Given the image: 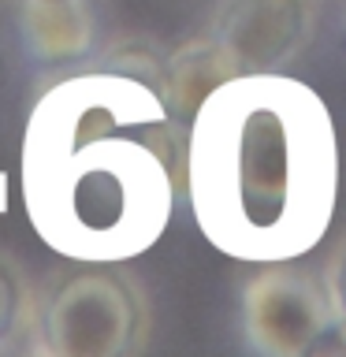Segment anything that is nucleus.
Returning <instances> with one entry per match:
<instances>
[{
	"label": "nucleus",
	"instance_id": "f257e3e1",
	"mask_svg": "<svg viewBox=\"0 0 346 357\" xmlns=\"http://www.w3.org/2000/svg\"><path fill=\"white\" fill-rule=\"evenodd\" d=\"M19 175L30 227L49 250L123 264L153 250L186 194V123L145 78L82 67L33 100Z\"/></svg>",
	"mask_w": 346,
	"mask_h": 357
},
{
	"label": "nucleus",
	"instance_id": "f03ea898",
	"mask_svg": "<svg viewBox=\"0 0 346 357\" xmlns=\"http://www.w3.org/2000/svg\"><path fill=\"white\" fill-rule=\"evenodd\" d=\"M186 197L201 234L253 264L317 250L339 201L328 105L279 71L223 82L186 130Z\"/></svg>",
	"mask_w": 346,
	"mask_h": 357
},
{
	"label": "nucleus",
	"instance_id": "7ed1b4c3",
	"mask_svg": "<svg viewBox=\"0 0 346 357\" xmlns=\"http://www.w3.org/2000/svg\"><path fill=\"white\" fill-rule=\"evenodd\" d=\"M33 331L52 357H130L149 339V301L119 261H75L45 290Z\"/></svg>",
	"mask_w": 346,
	"mask_h": 357
},
{
	"label": "nucleus",
	"instance_id": "20e7f679",
	"mask_svg": "<svg viewBox=\"0 0 346 357\" xmlns=\"http://www.w3.org/2000/svg\"><path fill=\"white\" fill-rule=\"evenodd\" d=\"M335 335L324 275L290 261L261 264L242 287V339L261 357H306Z\"/></svg>",
	"mask_w": 346,
	"mask_h": 357
},
{
	"label": "nucleus",
	"instance_id": "39448f33",
	"mask_svg": "<svg viewBox=\"0 0 346 357\" xmlns=\"http://www.w3.org/2000/svg\"><path fill=\"white\" fill-rule=\"evenodd\" d=\"M209 33L242 71H283L313 38V8L309 0H220Z\"/></svg>",
	"mask_w": 346,
	"mask_h": 357
},
{
	"label": "nucleus",
	"instance_id": "423d86ee",
	"mask_svg": "<svg viewBox=\"0 0 346 357\" xmlns=\"http://www.w3.org/2000/svg\"><path fill=\"white\" fill-rule=\"evenodd\" d=\"M22 45L41 63L86 60L97 45V15L89 0H22L15 4Z\"/></svg>",
	"mask_w": 346,
	"mask_h": 357
},
{
	"label": "nucleus",
	"instance_id": "0eeeda50",
	"mask_svg": "<svg viewBox=\"0 0 346 357\" xmlns=\"http://www.w3.org/2000/svg\"><path fill=\"white\" fill-rule=\"evenodd\" d=\"M246 75L242 63L223 49V45L205 33V38H194L164 60V100L172 108V116L179 123H186L197 116V108L216 93L223 82Z\"/></svg>",
	"mask_w": 346,
	"mask_h": 357
},
{
	"label": "nucleus",
	"instance_id": "6e6552de",
	"mask_svg": "<svg viewBox=\"0 0 346 357\" xmlns=\"http://www.w3.org/2000/svg\"><path fill=\"white\" fill-rule=\"evenodd\" d=\"M27 328H33V301L27 275L15 257L0 253V350L15 346V339Z\"/></svg>",
	"mask_w": 346,
	"mask_h": 357
},
{
	"label": "nucleus",
	"instance_id": "1a4fd4ad",
	"mask_svg": "<svg viewBox=\"0 0 346 357\" xmlns=\"http://www.w3.org/2000/svg\"><path fill=\"white\" fill-rule=\"evenodd\" d=\"M324 283H328L331 294V309H335V335L346 346V242L339 245V253L328 261V272H324Z\"/></svg>",
	"mask_w": 346,
	"mask_h": 357
},
{
	"label": "nucleus",
	"instance_id": "9d476101",
	"mask_svg": "<svg viewBox=\"0 0 346 357\" xmlns=\"http://www.w3.org/2000/svg\"><path fill=\"white\" fill-rule=\"evenodd\" d=\"M8 205V183H4V175H0V212H4Z\"/></svg>",
	"mask_w": 346,
	"mask_h": 357
},
{
	"label": "nucleus",
	"instance_id": "9b49d317",
	"mask_svg": "<svg viewBox=\"0 0 346 357\" xmlns=\"http://www.w3.org/2000/svg\"><path fill=\"white\" fill-rule=\"evenodd\" d=\"M11 4H22V0H11Z\"/></svg>",
	"mask_w": 346,
	"mask_h": 357
}]
</instances>
